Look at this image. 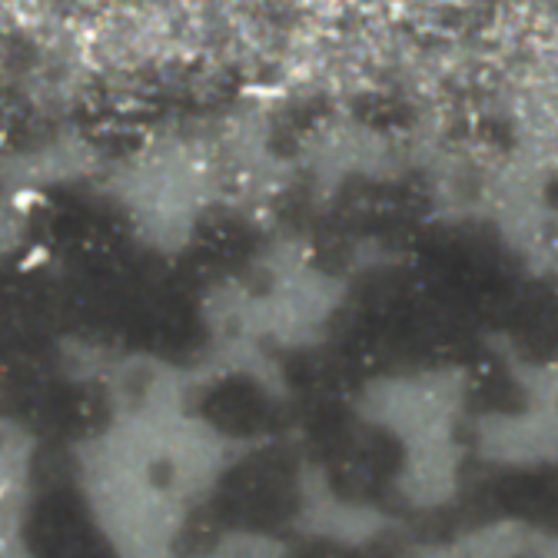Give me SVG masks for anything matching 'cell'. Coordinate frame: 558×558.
I'll use <instances>...</instances> for the list:
<instances>
[{
  "label": "cell",
  "instance_id": "cell-1",
  "mask_svg": "<svg viewBox=\"0 0 558 558\" xmlns=\"http://www.w3.org/2000/svg\"><path fill=\"white\" fill-rule=\"evenodd\" d=\"M223 499L230 512L246 519L250 525L283 522L293 502V485L287 478V469L279 462L256 459V462H246V469H240L230 478Z\"/></svg>",
  "mask_w": 558,
  "mask_h": 558
},
{
  "label": "cell",
  "instance_id": "cell-2",
  "mask_svg": "<svg viewBox=\"0 0 558 558\" xmlns=\"http://www.w3.org/2000/svg\"><path fill=\"white\" fill-rule=\"evenodd\" d=\"M263 399L256 389H223L214 402H209V415L217 418L220 429L230 433H250L263 423Z\"/></svg>",
  "mask_w": 558,
  "mask_h": 558
},
{
  "label": "cell",
  "instance_id": "cell-3",
  "mask_svg": "<svg viewBox=\"0 0 558 558\" xmlns=\"http://www.w3.org/2000/svg\"><path fill=\"white\" fill-rule=\"evenodd\" d=\"M300 558H339L332 548H310V551H303Z\"/></svg>",
  "mask_w": 558,
  "mask_h": 558
},
{
  "label": "cell",
  "instance_id": "cell-4",
  "mask_svg": "<svg viewBox=\"0 0 558 558\" xmlns=\"http://www.w3.org/2000/svg\"><path fill=\"white\" fill-rule=\"evenodd\" d=\"M87 558H110V555H87Z\"/></svg>",
  "mask_w": 558,
  "mask_h": 558
}]
</instances>
